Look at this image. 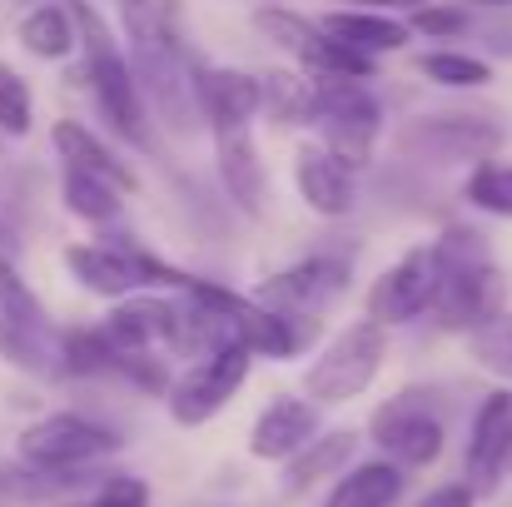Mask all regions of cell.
Masks as SVG:
<instances>
[{
  "instance_id": "cell-1",
  "label": "cell",
  "mask_w": 512,
  "mask_h": 507,
  "mask_svg": "<svg viewBox=\"0 0 512 507\" xmlns=\"http://www.w3.org/2000/svg\"><path fill=\"white\" fill-rule=\"evenodd\" d=\"M115 5H120V30H125V60H130L140 95L174 130H189V115L199 110L194 75H189V60L174 40V25L165 20L160 0H115Z\"/></svg>"
},
{
  "instance_id": "cell-2",
  "label": "cell",
  "mask_w": 512,
  "mask_h": 507,
  "mask_svg": "<svg viewBox=\"0 0 512 507\" xmlns=\"http://www.w3.org/2000/svg\"><path fill=\"white\" fill-rule=\"evenodd\" d=\"M70 15H75V30H80V50H85V85L95 90L105 120L130 140V145H150V130H145V95L130 75V60L120 50V40L110 35L105 15L85 0H70Z\"/></svg>"
},
{
  "instance_id": "cell-3",
  "label": "cell",
  "mask_w": 512,
  "mask_h": 507,
  "mask_svg": "<svg viewBox=\"0 0 512 507\" xmlns=\"http://www.w3.org/2000/svg\"><path fill=\"white\" fill-rule=\"evenodd\" d=\"M314 80V125L324 135V150L348 174L373 165V145L383 130V110L368 90V80H343V75H309Z\"/></svg>"
},
{
  "instance_id": "cell-4",
  "label": "cell",
  "mask_w": 512,
  "mask_h": 507,
  "mask_svg": "<svg viewBox=\"0 0 512 507\" xmlns=\"http://www.w3.org/2000/svg\"><path fill=\"white\" fill-rule=\"evenodd\" d=\"M120 448H125V438L115 428L85 418V413H45L30 428H20V438H15L20 468L25 473H45V478L80 473V468H90V463H100V458H110Z\"/></svg>"
},
{
  "instance_id": "cell-5",
  "label": "cell",
  "mask_w": 512,
  "mask_h": 507,
  "mask_svg": "<svg viewBox=\"0 0 512 507\" xmlns=\"http://www.w3.org/2000/svg\"><path fill=\"white\" fill-rule=\"evenodd\" d=\"M388 358V329L363 319V324H348L339 338H329V348L304 368V398L319 403V408H339L353 403L373 388L378 368Z\"/></svg>"
},
{
  "instance_id": "cell-6",
  "label": "cell",
  "mask_w": 512,
  "mask_h": 507,
  "mask_svg": "<svg viewBox=\"0 0 512 507\" xmlns=\"http://www.w3.org/2000/svg\"><path fill=\"white\" fill-rule=\"evenodd\" d=\"M368 438H373L378 458H388L403 473H413V468H433L443 458L448 423H443V413L433 408V398L423 388H403V393H393L388 403L373 408Z\"/></svg>"
},
{
  "instance_id": "cell-7",
  "label": "cell",
  "mask_w": 512,
  "mask_h": 507,
  "mask_svg": "<svg viewBox=\"0 0 512 507\" xmlns=\"http://www.w3.org/2000/svg\"><path fill=\"white\" fill-rule=\"evenodd\" d=\"M249 368H254V353H249L244 343L214 348V353H204L199 363H189L170 383V393H165L174 428H204L209 418H219V413L229 408V398L244 388Z\"/></svg>"
},
{
  "instance_id": "cell-8",
  "label": "cell",
  "mask_w": 512,
  "mask_h": 507,
  "mask_svg": "<svg viewBox=\"0 0 512 507\" xmlns=\"http://www.w3.org/2000/svg\"><path fill=\"white\" fill-rule=\"evenodd\" d=\"M184 294H194L199 304H209L234 334L239 343L259 358H294L299 348H304V338L294 334V319H284V314H274L269 304H259V299H249V294H234V289H224V284H209V279H194L189 274V289Z\"/></svg>"
},
{
  "instance_id": "cell-9",
  "label": "cell",
  "mask_w": 512,
  "mask_h": 507,
  "mask_svg": "<svg viewBox=\"0 0 512 507\" xmlns=\"http://www.w3.org/2000/svg\"><path fill=\"white\" fill-rule=\"evenodd\" d=\"M438 284H443V259L433 244L423 249H408L393 269H383L368 289V319L393 329V324H413L418 314L433 309L438 299Z\"/></svg>"
},
{
  "instance_id": "cell-10",
  "label": "cell",
  "mask_w": 512,
  "mask_h": 507,
  "mask_svg": "<svg viewBox=\"0 0 512 507\" xmlns=\"http://www.w3.org/2000/svg\"><path fill=\"white\" fill-rule=\"evenodd\" d=\"M508 309V279L493 259H473V264H453L443 269V284H438V299H433V314L443 329L453 334H473L478 324L498 319Z\"/></svg>"
},
{
  "instance_id": "cell-11",
  "label": "cell",
  "mask_w": 512,
  "mask_h": 507,
  "mask_svg": "<svg viewBox=\"0 0 512 507\" xmlns=\"http://www.w3.org/2000/svg\"><path fill=\"white\" fill-rule=\"evenodd\" d=\"M508 468H512V393L493 388L478 403L468 443H463V483H473V493L483 498V493H493L503 483Z\"/></svg>"
},
{
  "instance_id": "cell-12",
  "label": "cell",
  "mask_w": 512,
  "mask_h": 507,
  "mask_svg": "<svg viewBox=\"0 0 512 507\" xmlns=\"http://www.w3.org/2000/svg\"><path fill=\"white\" fill-rule=\"evenodd\" d=\"M324 433V423H319V403H309V398H269L264 408H259V418H254V428H249V458H259V463H289L299 448H309L314 438Z\"/></svg>"
},
{
  "instance_id": "cell-13",
  "label": "cell",
  "mask_w": 512,
  "mask_h": 507,
  "mask_svg": "<svg viewBox=\"0 0 512 507\" xmlns=\"http://www.w3.org/2000/svg\"><path fill=\"white\" fill-rule=\"evenodd\" d=\"M348 289V264L339 259H304L284 274H274L259 289V304H269L274 314L294 319V314H319L324 304H334Z\"/></svg>"
},
{
  "instance_id": "cell-14",
  "label": "cell",
  "mask_w": 512,
  "mask_h": 507,
  "mask_svg": "<svg viewBox=\"0 0 512 507\" xmlns=\"http://www.w3.org/2000/svg\"><path fill=\"white\" fill-rule=\"evenodd\" d=\"M498 130L483 125V120H468V115H433V120H418L403 145L418 150L423 160L433 165H463V160H488L498 150Z\"/></svg>"
},
{
  "instance_id": "cell-15",
  "label": "cell",
  "mask_w": 512,
  "mask_h": 507,
  "mask_svg": "<svg viewBox=\"0 0 512 507\" xmlns=\"http://www.w3.org/2000/svg\"><path fill=\"white\" fill-rule=\"evenodd\" d=\"M214 150H219V179H224L234 209L259 219V209H264V165H259V145H254L249 125H214Z\"/></svg>"
},
{
  "instance_id": "cell-16",
  "label": "cell",
  "mask_w": 512,
  "mask_h": 507,
  "mask_svg": "<svg viewBox=\"0 0 512 507\" xmlns=\"http://www.w3.org/2000/svg\"><path fill=\"white\" fill-rule=\"evenodd\" d=\"M194 100L209 125H249L259 115V75L234 70V65H199Z\"/></svg>"
},
{
  "instance_id": "cell-17",
  "label": "cell",
  "mask_w": 512,
  "mask_h": 507,
  "mask_svg": "<svg viewBox=\"0 0 512 507\" xmlns=\"http://www.w3.org/2000/svg\"><path fill=\"white\" fill-rule=\"evenodd\" d=\"M100 334L110 338L115 358L120 353H145V348H170L174 334V299H115L110 319L100 324Z\"/></svg>"
},
{
  "instance_id": "cell-18",
  "label": "cell",
  "mask_w": 512,
  "mask_h": 507,
  "mask_svg": "<svg viewBox=\"0 0 512 507\" xmlns=\"http://www.w3.org/2000/svg\"><path fill=\"white\" fill-rule=\"evenodd\" d=\"M294 189L299 199L319 214V219H343L353 214L358 194H353V174L324 150V145H304L294 155Z\"/></svg>"
},
{
  "instance_id": "cell-19",
  "label": "cell",
  "mask_w": 512,
  "mask_h": 507,
  "mask_svg": "<svg viewBox=\"0 0 512 507\" xmlns=\"http://www.w3.org/2000/svg\"><path fill=\"white\" fill-rule=\"evenodd\" d=\"M353 453H358V433H353V428L319 433L309 448H299V453L284 463V493H289V498H304V493L334 483L339 473L353 468Z\"/></svg>"
},
{
  "instance_id": "cell-20",
  "label": "cell",
  "mask_w": 512,
  "mask_h": 507,
  "mask_svg": "<svg viewBox=\"0 0 512 507\" xmlns=\"http://www.w3.org/2000/svg\"><path fill=\"white\" fill-rule=\"evenodd\" d=\"M65 269L100 299H130L140 289V269L125 244H70Z\"/></svg>"
},
{
  "instance_id": "cell-21",
  "label": "cell",
  "mask_w": 512,
  "mask_h": 507,
  "mask_svg": "<svg viewBox=\"0 0 512 507\" xmlns=\"http://www.w3.org/2000/svg\"><path fill=\"white\" fill-rule=\"evenodd\" d=\"M50 145H55V155L65 160V169H85V174H100V179H110L120 194H135L140 189V179H135V169L125 165L95 130H85L80 120H55V130H50Z\"/></svg>"
},
{
  "instance_id": "cell-22",
  "label": "cell",
  "mask_w": 512,
  "mask_h": 507,
  "mask_svg": "<svg viewBox=\"0 0 512 507\" xmlns=\"http://www.w3.org/2000/svg\"><path fill=\"white\" fill-rule=\"evenodd\" d=\"M319 25H324L334 40H343L348 50L368 55V60L398 55V50H408V40H413L408 20H393V15H383V10H334V15H324Z\"/></svg>"
},
{
  "instance_id": "cell-23",
  "label": "cell",
  "mask_w": 512,
  "mask_h": 507,
  "mask_svg": "<svg viewBox=\"0 0 512 507\" xmlns=\"http://www.w3.org/2000/svg\"><path fill=\"white\" fill-rule=\"evenodd\" d=\"M403 493H408V473L388 458H368L339 473L319 507H398Z\"/></svg>"
},
{
  "instance_id": "cell-24",
  "label": "cell",
  "mask_w": 512,
  "mask_h": 507,
  "mask_svg": "<svg viewBox=\"0 0 512 507\" xmlns=\"http://www.w3.org/2000/svg\"><path fill=\"white\" fill-rule=\"evenodd\" d=\"M20 45L35 55V60H70L80 50V30H75V15L65 5H40L20 20Z\"/></svg>"
},
{
  "instance_id": "cell-25",
  "label": "cell",
  "mask_w": 512,
  "mask_h": 507,
  "mask_svg": "<svg viewBox=\"0 0 512 507\" xmlns=\"http://www.w3.org/2000/svg\"><path fill=\"white\" fill-rule=\"evenodd\" d=\"M259 110L274 125H309L314 120V80L294 70H264L259 75Z\"/></svg>"
},
{
  "instance_id": "cell-26",
  "label": "cell",
  "mask_w": 512,
  "mask_h": 507,
  "mask_svg": "<svg viewBox=\"0 0 512 507\" xmlns=\"http://www.w3.org/2000/svg\"><path fill=\"white\" fill-rule=\"evenodd\" d=\"M60 199H65V209H70L75 219H85V224H110V219H120V199H125V194H120L110 179H100V174L65 169Z\"/></svg>"
},
{
  "instance_id": "cell-27",
  "label": "cell",
  "mask_w": 512,
  "mask_h": 507,
  "mask_svg": "<svg viewBox=\"0 0 512 507\" xmlns=\"http://www.w3.org/2000/svg\"><path fill=\"white\" fill-rule=\"evenodd\" d=\"M60 368L70 378H100V373H115V348L100 329H70L60 338Z\"/></svg>"
},
{
  "instance_id": "cell-28",
  "label": "cell",
  "mask_w": 512,
  "mask_h": 507,
  "mask_svg": "<svg viewBox=\"0 0 512 507\" xmlns=\"http://www.w3.org/2000/svg\"><path fill=\"white\" fill-rule=\"evenodd\" d=\"M418 70H423L433 85H448V90H483V85L493 80L488 60L463 55V50H433V55H418Z\"/></svg>"
},
{
  "instance_id": "cell-29",
  "label": "cell",
  "mask_w": 512,
  "mask_h": 507,
  "mask_svg": "<svg viewBox=\"0 0 512 507\" xmlns=\"http://www.w3.org/2000/svg\"><path fill=\"white\" fill-rule=\"evenodd\" d=\"M468 348H473V358H478L488 373H498L503 383H512V314L508 309H503L498 319L478 324V329L468 334Z\"/></svg>"
},
{
  "instance_id": "cell-30",
  "label": "cell",
  "mask_w": 512,
  "mask_h": 507,
  "mask_svg": "<svg viewBox=\"0 0 512 507\" xmlns=\"http://www.w3.org/2000/svg\"><path fill=\"white\" fill-rule=\"evenodd\" d=\"M254 25H259L274 45H284L289 55H304L309 40L319 35V20H304V15H294V10H284V5H264V10L254 15Z\"/></svg>"
},
{
  "instance_id": "cell-31",
  "label": "cell",
  "mask_w": 512,
  "mask_h": 507,
  "mask_svg": "<svg viewBox=\"0 0 512 507\" xmlns=\"http://www.w3.org/2000/svg\"><path fill=\"white\" fill-rule=\"evenodd\" d=\"M468 199H473L478 209H488V214L512 219V165L483 160V165L468 174Z\"/></svg>"
},
{
  "instance_id": "cell-32",
  "label": "cell",
  "mask_w": 512,
  "mask_h": 507,
  "mask_svg": "<svg viewBox=\"0 0 512 507\" xmlns=\"http://www.w3.org/2000/svg\"><path fill=\"white\" fill-rule=\"evenodd\" d=\"M0 319L20 324V329H45V309L40 299L30 294V284L0 259Z\"/></svg>"
},
{
  "instance_id": "cell-33",
  "label": "cell",
  "mask_w": 512,
  "mask_h": 507,
  "mask_svg": "<svg viewBox=\"0 0 512 507\" xmlns=\"http://www.w3.org/2000/svg\"><path fill=\"white\" fill-rule=\"evenodd\" d=\"M30 115H35L30 85H25L10 65H0V130L20 140V135H30Z\"/></svg>"
},
{
  "instance_id": "cell-34",
  "label": "cell",
  "mask_w": 512,
  "mask_h": 507,
  "mask_svg": "<svg viewBox=\"0 0 512 507\" xmlns=\"http://www.w3.org/2000/svg\"><path fill=\"white\" fill-rule=\"evenodd\" d=\"M0 358H10L25 373H50V353L40 343V329H20L10 319H0Z\"/></svg>"
},
{
  "instance_id": "cell-35",
  "label": "cell",
  "mask_w": 512,
  "mask_h": 507,
  "mask_svg": "<svg viewBox=\"0 0 512 507\" xmlns=\"http://www.w3.org/2000/svg\"><path fill=\"white\" fill-rule=\"evenodd\" d=\"M115 373L130 378V383H135L140 393H150V398H165L174 383L165 358H155V348H145V353H120V358H115Z\"/></svg>"
},
{
  "instance_id": "cell-36",
  "label": "cell",
  "mask_w": 512,
  "mask_h": 507,
  "mask_svg": "<svg viewBox=\"0 0 512 507\" xmlns=\"http://www.w3.org/2000/svg\"><path fill=\"white\" fill-rule=\"evenodd\" d=\"M408 30H413V35H428V40H453V35L468 30V10H463V5H433V0H428V5L413 10Z\"/></svg>"
},
{
  "instance_id": "cell-37",
  "label": "cell",
  "mask_w": 512,
  "mask_h": 507,
  "mask_svg": "<svg viewBox=\"0 0 512 507\" xmlns=\"http://www.w3.org/2000/svg\"><path fill=\"white\" fill-rule=\"evenodd\" d=\"M150 498H155V493H150L145 478H135V473H110L85 507H150Z\"/></svg>"
},
{
  "instance_id": "cell-38",
  "label": "cell",
  "mask_w": 512,
  "mask_h": 507,
  "mask_svg": "<svg viewBox=\"0 0 512 507\" xmlns=\"http://www.w3.org/2000/svg\"><path fill=\"white\" fill-rule=\"evenodd\" d=\"M413 507H478V493H473V483H438Z\"/></svg>"
},
{
  "instance_id": "cell-39",
  "label": "cell",
  "mask_w": 512,
  "mask_h": 507,
  "mask_svg": "<svg viewBox=\"0 0 512 507\" xmlns=\"http://www.w3.org/2000/svg\"><path fill=\"white\" fill-rule=\"evenodd\" d=\"M363 10H418V5H428V0H358Z\"/></svg>"
},
{
  "instance_id": "cell-40",
  "label": "cell",
  "mask_w": 512,
  "mask_h": 507,
  "mask_svg": "<svg viewBox=\"0 0 512 507\" xmlns=\"http://www.w3.org/2000/svg\"><path fill=\"white\" fill-rule=\"evenodd\" d=\"M463 5H512V0H463Z\"/></svg>"
}]
</instances>
